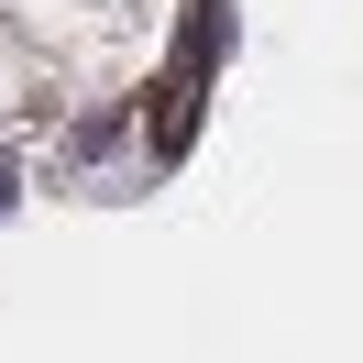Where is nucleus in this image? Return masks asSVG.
Returning <instances> with one entry per match:
<instances>
[{
  "mask_svg": "<svg viewBox=\"0 0 363 363\" xmlns=\"http://www.w3.org/2000/svg\"><path fill=\"white\" fill-rule=\"evenodd\" d=\"M0 199H11V165H0Z\"/></svg>",
  "mask_w": 363,
  "mask_h": 363,
  "instance_id": "obj_1",
  "label": "nucleus"
}]
</instances>
